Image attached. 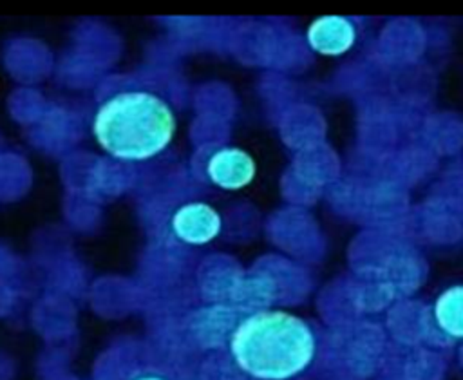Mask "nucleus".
Instances as JSON below:
<instances>
[{
    "mask_svg": "<svg viewBox=\"0 0 463 380\" xmlns=\"http://www.w3.org/2000/svg\"><path fill=\"white\" fill-rule=\"evenodd\" d=\"M237 366L259 380H288L313 360L311 328L286 311H257L244 318L230 340Z\"/></svg>",
    "mask_w": 463,
    "mask_h": 380,
    "instance_id": "obj_1",
    "label": "nucleus"
},
{
    "mask_svg": "<svg viewBox=\"0 0 463 380\" xmlns=\"http://www.w3.org/2000/svg\"><path fill=\"white\" fill-rule=\"evenodd\" d=\"M175 132V118L152 92H119L105 101L94 118V136L110 156L148 159L166 148Z\"/></svg>",
    "mask_w": 463,
    "mask_h": 380,
    "instance_id": "obj_2",
    "label": "nucleus"
},
{
    "mask_svg": "<svg viewBox=\"0 0 463 380\" xmlns=\"http://www.w3.org/2000/svg\"><path fill=\"white\" fill-rule=\"evenodd\" d=\"M172 228L181 241L190 244H203L219 233L221 217L212 206L204 203H192L175 212Z\"/></svg>",
    "mask_w": 463,
    "mask_h": 380,
    "instance_id": "obj_3",
    "label": "nucleus"
},
{
    "mask_svg": "<svg viewBox=\"0 0 463 380\" xmlns=\"http://www.w3.org/2000/svg\"><path fill=\"white\" fill-rule=\"evenodd\" d=\"M210 179L228 190L248 185L255 176V163L244 150L222 148L215 152L208 163Z\"/></svg>",
    "mask_w": 463,
    "mask_h": 380,
    "instance_id": "obj_4",
    "label": "nucleus"
},
{
    "mask_svg": "<svg viewBox=\"0 0 463 380\" xmlns=\"http://www.w3.org/2000/svg\"><path fill=\"white\" fill-rule=\"evenodd\" d=\"M307 40L311 47L322 54H340L351 47L354 29L345 18L324 16L311 24Z\"/></svg>",
    "mask_w": 463,
    "mask_h": 380,
    "instance_id": "obj_5",
    "label": "nucleus"
},
{
    "mask_svg": "<svg viewBox=\"0 0 463 380\" xmlns=\"http://www.w3.org/2000/svg\"><path fill=\"white\" fill-rule=\"evenodd\" d=\"M434 318L447 335L463 338V286H452L438 297Z\"/></svg>",
    "mask_w": 463,
    "mask_h": 380,
    "instance_id": "obj_6",
    "label": "nucleus"
},
{
    "mask_svg": "<svg viewBox=\"0 0 463 380\" xmlns=\"http://www.w3.org/2000/svg\"><path fill=\"white\" fill-rule=\"evenodd\" d=\"M137 380H163V378H157V376H143V378H137Z\"/></svg>",
    "mask_w": 463,
    "mask_h": 380,
    "instance_id": "obj_7",
    "label": "nucleus"
}]
</instances>
